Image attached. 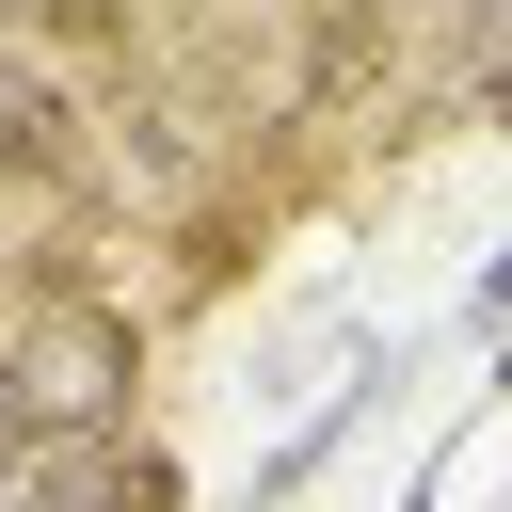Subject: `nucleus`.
Instances as JSON below:
<instances>
[{"instance_id": "1", "label": "nucleus", "mask_w": 512, "mask_h": 512, "mask_svg": "<svg viewBox=\"0 0 512 512\" xmlns=\"http://www.w3.org/2000/svg\"><path fill=\"white\" fill-rule=\"evenodd\" d=\"M144 352H128V320H96V304H64L16 368H0V416L32 432V448H96L112 432V384H128Z\"/></svg>"}, {"instance_id": "2", "label": "nucleus", "mask_w": 512, "mask_h": 512, "mask_svg": "<svg viewBox=\"0 0 512 512\" xmlns=\"http://www.w3.org/2000/svg\"><path fill=\"white\" fill-rule=\"evenodd\" d=\"M160 496H176V480H160L128 432H96V448H32L0 512H160Z\"/></svg>"}, {"instance_id": "3", "label": "nucleus", "mask_w": 512, "mask_h": 512, "mask_svg": "<svg viewBox=\"0 0 512 512\" xmlns=\"http://www.w3.org/2000/svg\"><path fill=\"white\" fill-rule=\"evenodd\" d=\"M0 160H16V176H80L64 96H48V80H16V64H0Z\"/></svg>"}, {"instance_id": "4", "label": "nucleus", "mask_w": 512, "mask_h": 512, "mask_svg": "<svg viewBox=\"0 0 512 512\" xmlns=\"http://www.w3.org/2000/svg\"><path fill=\"white\" fill-rule=\"evenodd\" d=\"M480 112H496V128H512V48H480Z\"/></svg>"}]
</instances>
